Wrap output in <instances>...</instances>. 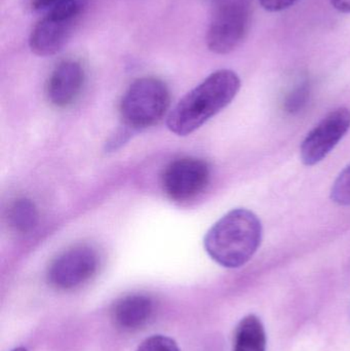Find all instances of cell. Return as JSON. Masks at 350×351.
Returning a JSON list of instances; mask_svg holds the SVG:
<instances>
[{
	"instance_id": "cell-11",
	"label": "cell",
	"mask_w": 350,
	"mask_h": 351,
	"mask_svg": "<svg viewBox=\"0 0 350 351\" xmlns=\"http://www.w3.org/2000/svg\"><path fill=\"white\" fill-rule=\"evenodd\" d=\"M234 351H266V333L260 319L247 315L236 328Z\"/></svg>"
},
{
	"instance_id": "cell-16",
	"label": "cell",
	"mask_w": 350,
	"mask_h": 351,
	"mask_svg": "<svg viewBox=\"0 0 350 351\" xmlns=\"http://www.w3.org/2000/svg\"><path fill=\"white\" fill-rule=\"evenodd\" d=\"M298 0H259L261 6L267 12H277L288 10L293 6Z\"/></svg>"
},
{
	"instance_id": "cell-5",
	"label": "cell",
	"mask_w": 350,
	"mask_h": 351,
	"mask_svg": "<svg viewBox=\"0 0 350 351\" xmlns=\"http://www.w3.org/2000/svg\"><path fill=\"white\" fill-rule=\"evenodd\" d=\"M250 12L242 0L228 1L220 5L212 16L207 31L208 47L217 55H227L244 40L248 32Z\"/></svg>"
},
{
	"instance_id": "cell-15",
	"label": "cell",
	"mask_w": 350,
	"mask_h": 351,
	"mask_svg": "<svg viewBox=\"0 0 350 351\" xmlns=\"http://www.w3.org/2000/svg\"><path fill=\"white\" fill-rule=\"evenodd\" d=\"M136 351H180V348L172 338L154 335L144 340Z\"/></svg>"
},
{
	"instance_id": "cell-7",
	"label": "cell",
	"mask_w": 350,
	"mask_h": 351,
	"mask_svg": "<svg viewBox=\"0 0 350 351\" xmlns=\"http://www.w3.org/2000/svg\"><path fill=\"white\" fill-rule=\"evenodd\" d=\"M210 177L207 162L199 158H179L166 167L162 175V186L171 199L188 202L207 188Z\"/></svg>"
},
{
	"instance_id": "cell-13",
	"label": "cell",
	"mask_w": 350,
	"mask_h": 351,
	"mask_svg": "<svg viewBox=\"0 0 350 351\" xmlns=\"http://www.w3.org/2000/svg\"><path fill=\"white\" fill-rule=\"evenodd\" d=\"M331 199L338 206H350V164L343 169L333 183Z\"/></svg>"
},
{
	"instance_id": "cell-17",
	"label": "cell",
	"mask_w": 350,
	"mask_h": 351,
	"mask_svg": "<svg viewBox=\"0 0 350 351\" xmlns=\"http://www.w3.org/2000/svg\"><path fill=\"white\" fill-rule=\"evenodd\" d=\"M61 1L63 0H25V3L32 12H40V10H49Z\"/></svg>"
},
{
	"instance_id": "cell-8",
	"label": "cell",
	"mask_w": 350,
	"mask_h": 351,
	"mask_svg": "<svg viewBox=\"0 0 350 351\" xmlns=\"http://www.w3.org/2000/svg\"><path fill=\"white\" fill-rule=\"evenodd\" d=\"M98 256L88 247H75L55 258L47 280L58 290H72L90 280L98 270Z\"/></svg>"
},
{
	"instance_id": "cell-19",
	"label": "cell",
	"mask_w": 350,
	"mask_h": 351,
	"mask_svg": "<svg viewBox=\"0 0 350 351\" xmlns=\"http://www.w3.org/2000/svg\"><path fill=\"white\" fill-rule=\"evenodd\" d=\"M12 351H28L26 350V348H14V350H12Z\"/></svg>"
},
{
	"instance_id": "cell-2",
	"label": "cell",
	"mask_w": 350,
	"mask_h": 351,
	"mask_svg": "<svg viewBox=\"0 0 350 351\" xmlns=\"http://www.w3.org/2000/svg\"><path fill=\"white\" fill-rule=\"evenodd\" d=\"M260 219L248 208H238L220 218L208 231L203 241L208 255L225 268L246 265L262 243Z\"/></svg>"
},
{
	"instance_id": "cell-9",
	"label": "cell",
	"mask_w": 350,
	"mask_h": 351,
	"mask_svg": "<svg viewBox=\"0 0 350 351\" xmlns=\"http://www.w3.org/2000/svg\"><path fill=\"white\" fill-rule=\"evenodd\" d=\"M86 74L75 60H65L55 66L47 82V98L57 107L72 104L84 88Z\"/></svg>"
},
{
	"instance_id": "cell-10",
	"label": "cell",
	"mask_w": 350,
	"mask_h": 351,
	"mask_svg": "<svg viewBox=\"0 0 350 351\" xmlns=\"http://www.w3.org/2000/svg\"><path fill=\"white\" fill-rule=\"evenodd\" d=\"M154 302L143 294L129 295L119 299L112 308V319L118 329L138 331L145 327L153 317Z\"/></svg>"
},
{
	"instance_id": "cell-4",
	"label": "cell",
	"mask_w": 350,
	"mask_h": 351,
	"mask_svg": "<svg viewBox=\"0 0 350 351\" xmlns=\"http://www.w3.org/2000/svg\"><path fill=\"white\" fill-rule=\"evenodd\" d=\"M88 0H63L47 10L35 25L29 36V47L39 57L59 53L73 34Z\"/></svg>"
},
{
	"instance_id": "cell-12",
	"label": "cell",
	"mask_w": 350,
	"mask_h": 351,
	"mask_svg": "<svg viewBox=\"0 0 350 351\" xmlns=\"http://www.w3.org/2000/svg\"><path fill=\"white\" fill-rule=\"evenodd\" d=\"M39 214L34 202L28 198H18L8 210V223L16 232L27 234L38 225Z\"/></svg>"
},
{
	"instance_id": "cell-14",
	"label": "cell",
	"mask_w": 350,
	"mask_h": 351,
	"mask_svg": "<svg viewBox=\"0 0 350 351\" xmlns=\"http://www.w3.org/2000/svg\"><path fill=\"white\" fill-rule=\"evenodd\" d=\"M310 86L306 82L294 88L286 99V111L291 114L300 112L310 100Z\"/></svg>"
},
{
	"instance_id": "cell-6",
	"label": "cell",
	"mask_w": 350,
	"mask_h": 351,
	"mask_svg": "<svg viewBox=\"0 0 350 351\" xmlns=\"http://www.w3.org/2000/svg\"><path fill=\"white\" fill-rule=\"evenodd\" d=\"M350 129V109L339 107L327 114L300 146V158L305 166L314 167L325 160Z\"/></svg>"
},
{
	"instance_id": "cell-3",
	"label": "cell",
	"mask_w": 350,
	"mask_h": 351,
	"mask_svg": "<svg viewBox=\"0 0 350 351\" xmlns=\"http://www.w3.org/2000/svg\"><path fill=\"white\" fill-rule=\"evenodd\" d=\"M170 92L164 82L139 78L129 86L121 100L123 125L129 132L142 131L158 123L170 107Z\"/></svg>"
},
{
	"instance_id": "cell-18",
	"label": "cell",
	"mask_w": 350,
	"mask_h": 351,
	"mask_svg": "<svg viewBox=\"0 0 350 351\" xmlns=\"http://www.w3.org/2000/svg\"><path fill=\"white\" fill-rule=\"evenodd\" d=\"M331 3L338 12L350 14V0H331Z\"/></svg>"
},
{
	"instance_id": "cell-1",
	"label": "cell",
	"mask_w": 350,
	"mask_h": 351,
	"mask_svg": "<svg viewBox=\"0 0 350 351\" xmlns=\"http://www.w3.org/2000/svg\"><path fill=\"white\" fill-rule=\"evenodd\" d=\"M240 86V76L232 70L213 72L179 101L168 114L166 127L176 135H190L226 108Z\"/></svg>"
}]
</instances>
